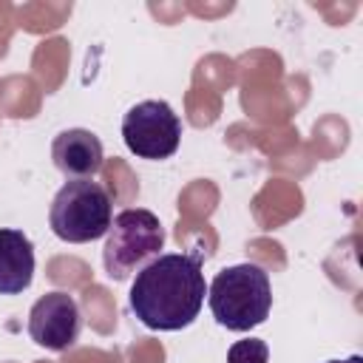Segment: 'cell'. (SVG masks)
<instances>
[{
  "instance_id": "cell-1",
  "label": "cell",
  "mask_w": 363,
  "mask_h": 363,
  "mask_svg": "<svg viewBox=\"0 0 363 363\" xmlns=\"http://www.w3.org/2000/svg\"><path fill=\"white\" fill-rule=\"evenodd\" d=\"M207 284L199 252H162L145 264L128 295L130 312L153 332L187 329L204 306Z\"/></svg>"
},
{
  "instance_id": "cell-2",
  "label": "cell",
  "mask_w": 363,
  "mask_h": 363,
  "mask_svg": "<svg viewBox=\"0 0 363 363\" xmlns=\"http://www.w3.org/2000/svg\"><path fill=\"white\" fill-rule=\"evenodd\" d=\"M207 303L218 326L230 332H250L269 318V275L252 261L224 267L207 286Z\"/></svg>"
},
{
  "instance_id": "cell-3",
  "label": "cell",
  "mask_w": 363,
  "mask_h": 363,
  "mask_svg": "<svg viewBox=\"0 0 363 363\" xmlns=\"http://www.w3.org/2000/svg\"><path fill=\"white\" fill-rule=\"evenodd\" d=\"M102 247V267L113 281H125L162 255L167 233L156 213L145 207H128L113 216Z\"/></svg>"
},
{
  "instance_id": "cell-4",
  "label": "cell",
  "mask_w": 363,
  "mask_h": 363,
  "mask_svg": "<svg viewBox=\"0 0 363 363\" xmlns=\"http://www.w3.org/2000/svg\"><path fill=\"white\" fill-rule=\"evenodd\" d=\"M113 221L111 193L91 179H68L48 210L51 233L68 244H88L108 233Z\"/></svg>"
},
{
  "instance_id": "cell-5",
  "label": "cell",
  "mask_w": 363,
  "mask_h": 363,
  "mask_svg": "<svg viewBox=\"0 0 363 363\" xmlns=\"http://www.w3.org/2000/svg\"><path fill=\"white\" fill-rule=\"evenodd\" d=\"M122 139L139 159H170L182 142V119L164 99H145L122 116Z\"/></svg>"
},
{
  "instance_id": "cell-6",
  "label": "cell",
  "mask_w": 363,
  "mask_h": 363,
  "mask_svg": "<svg viewBox=\"0 0 363 363\" xmlns=\"http://www.w3.org/2000/svg\"><path fill=\"white\" fill-rule=\"evenodd\" d=\"M82 329V312L74 295L54 289L34 301L28 312V337L48 349V352H65L77 343Z\"/></svg>"
},
{
  "instance_id": "cell-7",
  "label": "cell",
  "mask_w": 363,
  "mask_h": 363,
  "mask_svg": "<svg viewBox=\"0 0 363 363\" xmlns=\"http://www.w3.org/2000/svg\"><path fill=\"white\" fill-rule=\"evenodd\" d=\"M51 159L54 167L68 179H91L102 170L105 150L96 133L85 128H68L60 130L51 142Z\"/></svg>"
},
{
  "instance_id": "cell-8",
  "label": "cell",
  "mask_w": 363,
  "mask_h": 363,
  "mask_svg": "<svg viewBox=\"0 0 363 363\" xmlns=\"http://www.w3.org/2000/svg\"><path fill=\"white\" fill-rule=\"evenodd\" d=\"M34 281V244L23 230L0 227V295H20Z\"/></svg>"
},
{
  "instance_id": "cell-9",
  "label": "cell",
  "mask_w": 363,
  "mask_h": 363,
  "mask_svg": "<svg viewBox=\"0 0 363 363\" xmlns=\"http://www.w3.org/2000/svg\"><path fill=\"white\" fill-rule=\"evenodd\" d=\"M227 363H269V346L261 337L235 340L227 352Z\"/></svg>"
},
{
  "instance_id": "cell-10",
  "label": "cell",
  "mask_w": 363,
  "mask_h": 363,
  "mask_svg": "<svg viewBox=\"0 0 363 363\" xmlns=\"http://www.w3.org/2000/svg\"><path fill=\"white\" fill-rule=\"evenodd\" d=\"M326 363H363L360 354H349V357H335V360H326Z\"/></svg>"
}]
</instances>
